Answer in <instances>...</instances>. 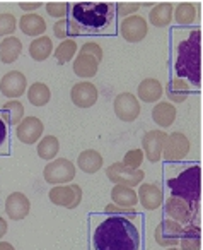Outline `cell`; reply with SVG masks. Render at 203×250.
<instances>
[{
    "instance_id": "1",
    "label": "cell",
    "mask_w": 203,
    "mask_h": 250,
    "mask_svg": "<svg viewBox=\"0 0 203 250\" xmlns=\"http://www.w3.org/2000/svg\"><path fill=\"white\" fill-rule=\"evenodd\" d=\"M92 247L94 250H138L140 233L130 219L108 216L94 231Z\"/></svg>"
},
{
    "instance_id": "2",
    "label": "cell",
    "mask_w": 203,
    "mask_h": 250,
    "mask_svg": "<svg viewBox=\"0 0 203 250\" xmlns=\"http://www.w3.org/2000/svg\"><path fill=\"white\" fill-rule=\"evenodd\" d=\"M176 74L179 79L202 86V31H191L176 48Z\"/></svg>"
},
{
    "instance_id": "3",
    "label": "cell",
    "mask_w": 203,
    "mask_h": 250,
    "mask_svg": "<svg viewBox=\"0 0 203 250\" xmlns=\"http://www.w3.org/2000/svg\"><path fill=\"white\" fill-rule=\"evenodd\" d=\"M114 4L111 2H77L72 7V19L80 33H99L113 22Z\"/></svg>"
},
{
    "instance_id": "4",
    "label": "cell",
    "mask_w": 203,
    "mask_h": 250,
    "mask_svg": "<svg viewBox=\"0 0 203 250\" xmlns=\"http://www.w3.org/2000/svg\"><path fill=\"white\" fill-rule=\"evenodd\" d=\"M167 188L171 190V197H178L191 206L200 208L202 201V167L186 168L176 177L167 180Z\"/></svg>"
},
{
    "instance_id": "5",
    "label": "cell",
    "mask_w": 203,
    "mask_h": 250,
    "mask_svg": "<svg viewBox=\"0 0 203 250\" xmlns=\"http://www.w3.org/2000/svg\"><path fill=\"white\" fill-rule=\"evenodd\" d=\"M43 177L48 184L55 185H69L75 178V165L67 158H58V160L50 161L43 170Z\"/></svg>"
},
{
    "instance_id": "6",
    "label": "cell",
    "mask_w": 203,
    "mask_h": 250,
    "mask_svg": "<svg viewBox=\"0 0 203 250\" xmlns=\"http://www.w3.org/2000/svg\"><path fill=\"white\" fill-rule=\"evenodd\" d=\"M198 209L196 206H191L188 202L181 201L178 197H169L164 204V211H166V216L167 219L171 221L178 223V225H193V221L196 219L198 216Z\"/></svg>"
},
{
    "instance_id": "7",
    "label": "cell",
    "mask_w": 203,
    "mask_h": 250,
    "mask_svg": "<svg viewBox=\"0 0 203 250\" xmlns=\"http://www.w3.org/2000/svg\"><path fill=\"white\" fill-rule=\"evenodd\" d=\"M48 195H50V201L55 206L67 208V209H75L82 202V188L77 184L53 187Z\"/></svg>"
},
{
    "instance_id": "8",
    "label": "cell",
    "mask_w": 203,
    "mask_h": 250,
    "mask_svg": "<svg viewBox=\"0 0 203 250\" xmlns=\"http://www.w3.org/2000/svg\"><path fill=\"white\" fill-rule=\"evenodd\" d=\"M106 177L110 178L114 185L133 188L144 182L145 173L142 170H128L120 161V163H113L106 168Z\"/></svg>"
},
{
    "instance_id": "9",
    "label": "cell",
    "mask_w": 203,
    "mask_h": 250,
    "mask_svg": "<svg viewBox=\"0 0 203 250\" xmlns=\"http://www.w3.org/2000/svg\"><path fill=\"white\" fill-rule=\"evenodd\" d=\"M114 113L121 122H135L140 115V101L131 93H121L113 101Z\"/></svg>"
},
{
    "instance_id": "10",
    "label": "cell",
    "mask_w": 203,
    "mask_h": 250,
    "mask_svg": "<svg viewBox=\"0 0 203 250\" xmlns=\"http://www.w3.org/2000/svg\"><path fill=\"white\" fill-rule=\"evenodd\" d=\"M189 153V139L183 132L167 134V139L164 144L162 156L167 161H181Z\"/></svg>"
},
{
    "instance_id": "11",
    "label": "cell",
    "mask_w": 203,
    "mask_h": 250,
    "mask_svg": "<svg viewBox=\"0 0 203 250\" xmlns=\"http://www.w3.org/2000/svg\"><path fill=\"white\" fill-rule=\"evenodd\" d=\"M183 233V226L178 223L171 221V219H164L157 225L154 231V238L157 242V245L164 247V249H172L174 245L179 243Z\"/></svg>"
},
{
    "instance_id": "12",
    "label": "cell",
    "mask_w": 203,
    "mask_h": 250,
    "mask_svg": "<svg viewBox=\"0 0 203 250\" xmlns=\"http://www.w3.org/2000/svg\"><path fill=\"white\" fill-rule=\"evenodd\" d=\"M167 139V134L164 130H150L144 136L142 139V153H145L150 163H157L162 158V151H164V144Z\"/></svg>"
},
{
    "instance_id": "13",
    "label": "cell",
    "mask_w": 203,
    "mask_h": 250,
    "mask_svg": "<svg viewBox=\"0 0 203 250\" xmlns=\"http://www.w3.org/2000/svg\"><path fill=\"white\" fill-rule=\"evenodd\" d=\"M120 31H121V36H123L128 43H138L147 36L148 26H147V21H145L142 16L133 14L121 21Z\"/></svg>"
},
{
    "instance_id": "14",
    "label": "cell",
    "mask_w": 203,
    "mask_h": 250,
    "mask_svg": "<svg viewBox=\"0 0 203 250\" xmlns=\"http://www.w3.org/2000/svg\"><path fill=\"white\" fill-rule=\"evenodd\" d=\"M26 89H28V79L19 70H11L0 81V93L4 94L5 98L16 100V98L22 96L26 93Z\"/></svg>"
},
{
    "instance_id": "15",
    "label": "cell",
    "mask_w": 203,
    "mask_h": 250,
    "mask_svg": "<svg viewBox=\"0 0 203 250\" xmlns=\"http://www.w3.org/2000/svg\"><path fill=\"white\" fill-rule=\"evenodd\" d=\"M43 130H45V127H43V122L39 118L24 117L21 124L16 127V136H18V139L22 144H29L31 146V144L38 143L41 139Z\"/></svg>"
},
{
    "instance_id": "16",
    "label": "cell",
    "mask_w": 203,
    "mask_h": 250,
    "mask_svg": "<svg viewBox=\"0 0 203 250\" xmlns=\"http://www.w3.org/2000/svg\"><path fill=\"white\" fill-rule=\"evenodd\" d=\"M97 96H99L97 87L89 81L74 84L70 89V100L77 108H91L92 104H96Z\"/></svg>"
},
{
    "instance_id": "17",
    "label": "cell",
    "mask_w": 203,
    "mask_h": 250,
    "mask_svg": "<svg viewBox=\"0 0 203 250\" xmlns=\"http://www.w3.org/2000/svg\"><path fill=\"white\" fill-rule=\"evenodd\" d=\"M31 211V202L22 192H12L5 201V212L7 218L14 219V221H21Z\"/></svg>"
},
{
    "instance_id": "18",
    "label": "cell",
    "mask_w": 203,
    "mask_h": 250,
    "mask_svg": "<svg viewBox=\"0 0 203 250\" xmlns=\"http://www.w3.org/2000/svg\"><path fill=\"white\" fill-rule=\"evenodd\" d=\"M138 202L144 206V209L154 211L164 202V192L155 184H140L138 188Z\"/></svg>"
},
{
    "instance_id": "19",
    "label": "cell",
    "mask_w": 203,
    "mask_h": 250,
    "mask_svg": "<svg viewBox=\"0 0 203 250\" xmlns=\"http://www.w3.org/2000/svg\"><path fill=\"white\" fill-rule=\"evenodd\" d=\"M137 94H138L137 100L144 101V103H157L162 98V94H164V87H162L161 81L154 79V77H148V79H144L138 84Z\"/></svg>"
},
{
    "instance_id": "20",
    "label": "cell",
    "mask_w": 203,
    "mask_h": 250,
    "mask_svg": "<svg viewBox=\"0 0 203 250\" xmlns=\"http://www.w3.org/2000/svg\"><path fill=\"white\" fill-rule=\"evenodd\" d=\"M103 154L96 149H86L79 154L77 158V167L84 171V173H97L103 168Z\"/></svg>"
},
{
    "instance_id": "21",
    "label": "cell",
    "mask_w": 203,
    "mask_h": 250,
    "mask_svg": "<svg viewBox=\"0 0 203 250\" xmlns=\"http://www.w3.org/2000/svg\"><path fill=\"white\" fill-rule=\"evenodd\" d=\"M111 199L114 206L123 209H135V206L138 204L137 190L130 187H121V185H114L111 190Z\"/></svg>"
},
{
    "instance_id": "22",
    "label": "cell",
    "mask_w": 203,
    "mask_h": 250,
    "mask_svg": "<svg viewBox=\"0 0 203 250\" xmlns=\"http://www.w3.org/2000/svg\"><path fill=\"white\" fill-rule=\"evenodd\" d=\"M97 69H99V62L94 57L86 55V53H79L75 57V62H74L75 76L82 77V79H91L97 74Z\"/></svg>"
},
{
    "instance_id": "23",
    "label": "cell",
    "mask_w": 203,
    "mask_h": 250,
    "mask_svg": "<svg viewBox=\"0 0 203 250\" xmlns=\"http://www.w3.org/2000/svg\"><path fill=\"white\" fill-rule=\"evenodd\" d=\"M179 247L181 250H200L202 249V228L200 225H188L183 228L181 238H179Z\"/></svg>"
},
{
    "instance_id": "24",
    "label": "cell",
    "mask_w": 203,
    "mask_h": 250,
    "mask_svg": "<svg viewBox=\"0 0 203 250\" xmlns=\"http://www.w3.org/2000/svg\"><path fill=\"white\" fill-rule=\"evenodd\" d=\"M172 12H174L172 4L162 2V4H157L155 7H152V11L148 12V21H150V24L155 26V28H166V26L171 24Z\"/></svg>"
},
{
    "instance_id": "25",
    "label": "cell",
    "mask_w": 203,
    "mask_h": 250,
    "mask_svg": "<svg viewBox=\"0 0 203 250\" xmlns=\"http://www.w3.org/2000/svg\"><path fill=\"white\" fill-rule=\"evenodd\" d=\"M22 52V43L16 36H7L0 42V60L4 63H14Z\"/></svg>"
},
{
    "instance_id": "26",
    "label": "cell",
    "mask_w": 203,
    "mask_h": 250,
    "mask_svg": "<svg viewBox=\"0 0 203 250\" xmlns=\"http://www.w3.org/2000/svg\"><path fill=\"white\" fill-rule=\"evenodd\" d=\"M152 120L161 127H171L176 120V108L169 101H161L152 108Z\"/></svg>"
},
{
    "instance_id": "27",
    "label": "cell",
    "mask_w": 203,
    "mask_h": 250,
    "mask_svg": "<svg viewBox=\"0 0 203 250\" xmlns=\"http://www.w3.org/2000/svg\"><path fill=\"white\" fill-rule=\"evenodd\" d=\"M19 28H21V31L24 33V35L38 36L39 38V36L46 31V22L41 16L31 14V12H29V14H24L21 18V21H19Z\"/></svg>"
},
{
    "instance_id": "28",
    "label": "cell",
    "mask_w": 203,
    "mask_h": 250,
    "mask_svg": "<svg viewBox=\"0 0 203 250\" xmlns=\"http://www.w3.org/2000/svg\"><path fill=\"white\" fill-rule=\"evenodd\" d=\"M166 96L169 98V103H183V101H186V98L189 96V84L186 83V81L179 79V77H176V79L169 81L167 86H166Z\"/></svg>"
},
{
    "instance_id": "29",
    "label": "cell",
    "mask_w": 203,
    "mask_h": 250,
    "mask_svg": "<svg viewBox=\"0 0 203 250\" xmlns=\"http://www.w3.org/2000/svg\"><path fill=\"white\" fill-rule=\"evenodd\" d=\"M53 53V42L48 36H39V38L33 40L29 45V55L36 62H43Z\"/></svg>"
},
{
    "instance_id": "30",
    "label": "cell",
    "mask_w": 203,
    "mask_h": 250,
    "mask_svg": "<svg viewBox=\"0 0 203 250\" xmlns=\"http://www.w3.org/2000/svg\"><path fill=\"white\" fill-rule=\"evenodd\" d=\"M28 100L33 106H45L52 100V91L45 83H35L28 87Z\"/></svg>"
},
{
    "instance_id": "31",
    "label": "cell",
    "mask_w": 203,
    "mask_h": 250,
    "mask_svg": "<svg viewBox=\"0 0 203 250\" xmlns=\"http://www.w3.org/2000/svg\"><path fill=\"white\" fill-rule=\"evenodd\" d=\"M38 156L45 161H53L60 151V141L55 136H45L38 143Z\"/></svg>"
},
{
    "instance_id": "32",
    "label": "cell",
    "mask_w": 203,
    "mask_h": 250,
    "mask_svg": "<svg viewBox=\"0 0 203 250\" xmlns=\"http://www.w3.org/2000/svg\"><path fill=\"white\" fill-rule=\"evenodd\" d=\"M53 33H55L56 38L60 40H67V38H74V36L80 35V28L77 26V22L74 19H58V21L53 24Z\"/></svg>"
},
{
    "instance_id": "33",
    "label": "cell",
    "mask_w": 203,
    "mask_h": 250,
    "mask_svg": "<svg viewBox=\"0 0 203 250\" xmlns=\"http://www.w3.org/2000/svg\"><path fill=\"white\" fill-rule=\"evenodd\" d=\"M2 113H4L7 124L16 125V127H18V125L22 122V118H24V106H22L21 101L11 100L2 106Z\"/></svg>"
},
{
    "instance_id": "34",
    "label": "cell",
    "mask_w": 203,
    "mask_h": 250,
    "mask_svg": "<svg viewBox=\"0 0 203 250\" xmlns=\"http://www.w3.org/2000/svg\"><path fill=\"white\" fill-rule=\"evenodd\" d=\"M172 18L176 19V22L181 26H188L191 24L196 19V9L193 4L189 2H181V4L176 5L174 12H172Z\"/></svg>"
},
{
    "instance_id": "35",
    "label": "cell",
    "mask_w": 203,
    "mask_h": 250,
    "mask_svg": "<svg viewBox=\"0 0 203 250\" xmlns=\"http://www.w3.org/2000/svg\"><path fill=\"white\" fill-rule=\"evenodd\" d=\"M75 52H77L75 40H63V42L55 48L53 55H55V59L58 63H67L75 57Z\"/></svg>"
},
{
    "instance_id": "36",
    "label": "cell",
    "mask_w": 203,
    "mask_h": 250,
    "mask_svg": "<svg viewBox=\"0 0 203 250\" xmlns=\"http://www.w3.org/2000/svg\"><path fill=\"white\" fill-rule=\"evenodd\" d=\"M18 29V19L12 14H0V36L2 38H7V36H12V33Z\"/></svg>"
},
{
    "instance_id": "37",
    "label": "cell",
    "mask_w": 203,
    "mask_h": 250,
    "mask_svg": "<svg viewBox=\"0 0 203 250\" xmlns=\"http://www.w3.org/2000/svg\"><path fill=\"white\" fill-rule=\"evenodd\" d=\"M142 161H144V153H142V149H130L125 154L121 165H123L125 168H128V170H140Z\"/></svg>"
},
{
    "instance_id": "38",
    "label": "cell",
    "mask_w": 203,
    "mask_h": 250,
    "mask_svg": "<svg viewBox=\"0 0 203 250\" xmlns=\"http://www.w3.org/2000/svg\"><path fill=\"white\" fill-rule=\"evenodd\" d=\"M69 9L70 5L67 2H48L46 4V12L48 16L52 18H56V19H63L67 14H69Z\"/></svg>"
},
{
    "instance_id": "39",
    "label": "cell",
    "mask_w": 203,
    "mask_h": 250,
    "mask_svg": "<svg viewBox=\"0 0 203 250\" xmlns=\"http://www.w3.org/2000/svg\"><path fill=\"white\" fill-rule=\"evenodd\" d=\"M138 7H140L138 2H118L114 9H116L118 16H121V18H130V16H133V12L138 11Z\"/></svg>"
},
{
    "instance_id": "40",
    "label": "cell",
    "mask_w": 203,
    "mask_h": 250,
    "mask_svg": "<svg viewBox=\"0 0 203 250\" xmlns=\"http://www.w3.org/2000/svg\"><path fill=\"white\" fill-rule=\"evenodd\" d=\"M79 53H86V55L94 57L99 63L103 62V48L94 42H89V43H86V45H82V48H80Z\"/></svg>"
},
{
    "instance_id": "41",
    "label": "cell",
    "mask_w": 203,
    "mask_h": 250,
    "mask_svg": "<svg viewBox=\"0 0 203 250\" xmlns=\"http://www.w3.org/2000/svg\"><path fill=\"white\" fill-rule=\"evenodd\" d=\"M104 211H106L108 216H120V218H127V219H130V216H137V211H135V209H123V208H118V206H114V204H108Z\"/></svg>"
},
{
    "instance_id": "42",
    "label": "cell",
    "mask_w": 203,
    "mask_h": 250,
    "mask_svg": "<svg viewBox=\"0 0 203 250\" xmlns=\"http://www.w3.org/2000/svg\"><path fill=\"white\" fill-rule=\"evenodd\" d=\"M19 7L22 11H35V9L41 7V2H19Z\"/></svg>"
},
{
    "instance_id": "43",
    "label": "cell",
    "mask_w": 203,
    "mask_h": 250,
    "mask_svg": "<svg viewBox=\"0 0 203 250\" xmlns=\"http://www.w3.org/2000/svg\"><path fill=\"white\" fill-rule=\"evenodd\" d=\"M5 137H7V127H5V122L0 118V146L5 143Z\"/></svg>"
},
{
    "instance_id": "44",
    "label": "cell",
    "mask_w": 203,
    "mask_h": 250,
    "mask_svg": "<svg viewBox=\"0 0 203 250\" xmlns=\"http://www.w3.org/2000/svg\"><path fill=\"white\" fill-rule=\"evenodd\" d=\"M9 231V225H7V221H5L4 218H0V238L5 235V233Z\"/></svg>"
},
{
    "instance_id": "45",
    "label": "cell",
    "mask_w": 203,
    "mask_h": 250,
    "mask_svg": "<svg viewBox=\"0 0 203 250\" xmlns=\"http://www.w3.org/2000/svg\"><path fill=\"white\" fill-rule=\"evenodd\" d=\"M0 250H16V249L9 242H0Z\"/></svg>"
},
{
    "instance_id": "46",
    "label": "cell",
    "mask_w": 203,
    "mask_h": 250,
    "mask_svg": "<svg viewBox=\"0 0 203 250\" xmlns=\"http://www.w3.org/2000/svg\"><path fill=\"white\" fill-rule=\"evenodd\" d=\"M166 250H179V249H176V247H172V249H166Z\"/></svg>"
}]
</instances>
